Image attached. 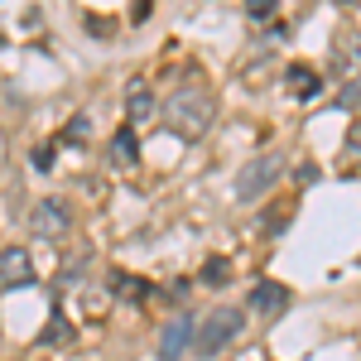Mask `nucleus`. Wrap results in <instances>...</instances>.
I'll use <instances>...</instances> for the list:
<instances>
[{"label": "nucleus", "mask_w": 361, "mask_h": 361, "mask_svg": "<svg viewBox=\"0 0 361 361\" xmlns=\"http://www.w3.org/2000/svg\"><path fill=\"white\" fill-rule=\"evenodd\" d=\"M212 116H217V102H212V92H202V87H178V92L164 102L169 130H173V135H183V140L207 135Z\"/></svg>", "instance_id": "obj_1"}, {"label": "nucleus", "mask_w": 361, "mask_h": 361, "mask_svg": "<svg viewBox=\"0 0 361 361\" xmlns=\"http://www.w3.org/2000/svg\"><path fill=\"white\" fill-rule=\"evenodd\" d=\"M241 323H246V313L241 308H212L202 323H193V342H197V357H217L231 337L241 333Z\"/></svg>", "instance_id": "obj_2"}, {"label": "nucleus", "mask_w": 361, "mask_h": 361, "mask_svg": "<svg viewBox=\"0 0 361 361\" xmlns=\"http://www.w3.org/2000/svg\"><path fill=\"white\" fill-rule=\"evenodd\" d=\"M279 173H284V154H255V159H246L241 173H236V197H241V202L265 197L279 183Z\"/></svg>", "instance_id": "obj_3"}, {"label": "nucleus", "mask_w": 361, "mask_h": 361, "mask_svg": "<svg viewBox=\"0 0 361 361\" xmlns=\"http://www.w3.org/2000/svg\"><path fill=\"white\" fill-rule=\"evenodd\" d=\"M29 231L44 236V241H63L73 231V207L63 197H39L34 212H29Z\"/></svg>", "instance_id": "obj_4"}, {"label": "nucleus", "mask_w": 361, "mask_h": 361, "mask_svg": "<svg viewBox=\"0 0 361 361\" xmlns=\"http://www.w3.org/2000/svg\"><path fill=\"white\" fill-rule=\"evenodd\" d=\"M34 284V260L25 246H5L0 250V289H25Z\"/></svg>", "instance_id": "obj_5"}, {"label": "nucleus", "mask_w": 361, "mask_h": 361, "mask_svg": "<svg viewBox=\"0 0 361 361\" xmlns=\"http://www.w3.org/2000/svg\"><path fill=\"white\" fill-rule=\"evenodd\" d=\"M188 342H193V313H173V323L159 337V361H183Z\"/></svg>", "instance_id": "obj_6"}, {"label": "nucleus", "mask_w": 361, "mask_h": 361, "mask_svg": "<svg viewBox=\"0 0 361 361\" xmlns=\"http://www.w3.org/2000/svg\"><path fill=\"white\" fill-rule=\"evenodd\" d=\"M284 308H289V289H284V284L265 279V284H255V289H250V313L275 318V313H284Z\"/></svg>", "instance_id": "obj_7"}, {"label": "nucleus", "mask_w": 361, "mask_h": 361, "mask_svg": "<svg viewBox=\"0 0 361 361\" xmlns=\"http://www.w3.org/2000/svg\"><path fill=\"white\" fill-rule=\"evenodd\" d=\"M126 106H130V121H149V116L159 111V102L149 97V87H145V82H130V92H126Z\"/></svg>", "instance_id": "obj_8"}, {"label": "nucleus", "mask_w": 361, "mask_h": 361, "mask_svg": "<svg viewBox=\"0 0 361 361\" xmlns=\"http://www.w3.org/2000/svg\"><path fill=\"white\" fill-rule=\"evenodd\" d=\"M318 73H313V68H304V63H294V68H289V92H294V97H304V102H313V97H318Z\"/></svg>", "instance_id": "obj_9"}, {"label": "nucleus", "mask_w": 361, "mask_h": 361, "mask_svg": "<svg viewBox=\"0 0 361 361\" xmlns=\"http://www.w3.org/2000/svg\"><path fill=\"white\" fill-rule=\"evenodd\" d=\"M111 294H116V299L140 304V299L149 294V284H145V279H135V275H126V270H116V275H111Z\"/></svg>", "instance_id": "obj_10"}, {"label": "nucleus", "mask_w": 361, "mask_h": 361, "mask_svg": "<svg viewBox=\"0 0 361 361\" xmlns=\"http://www.w3.org/2000/svg\"><path fill=\"white\" fill-rule=\"evenodd\" d=\"M111 149H116V164H135V159H140L135 130H130V126H121V130L111 135Z\"/></svg>", "instance_id": "obj_11"}, {"label": "nucleus", "mask_w": 361, "mask_h": 361, "mask_svg": "<svg viewBox=\"0 0 361 361\" xmlns=\"http://www.w3.org/2000/svg\"><path fill=\"white\" fill-rule=\"evenodd\" d=\"M226 279H231V265H226L222 255H207V260H202V284L217 289V284H226Z\"/></svg>", "instance_id": "obj_12"}, {"label": "nucleus", "mask_w": 361, "mask_h": 361, "mask_svg": "<svg viewBox=\"0 0 361 361\" xmlns=\"http://www.w3.org/2000/svg\"><path fill=\"white\" fill-rule=\"evenodd\" d=\"M39 342H44V347H54V342H73V323H68V318H54V323L39 333Z\"/></svg>", "instance_id": "obj_13"}, {"label": "nucleus", "mask_w": 361, "mask_h": 361, "mask_svg": "<svg viewBox=\"0 0 361 361\" xmlns=\"http://www.w3.org/2000/svg\"><path fill=\"white\" fill-rule=\"evenodd\" d=\"M87 130H92V126H87V116H73V126L63 130V145H78V140H87Z\"/></svg>", "instance_id": "obj_14"}, {"label": "nucleus", "mask_w": 361, "mask_h": 361, "mask_svg": "<svg viewBox=\"0 0 361 361\" xmlns=\"http://www.w3.org/2000/svg\"><path fill=\"white\" fill-rule=\"evenodd\" d=\"M246 15H250V20H270V15H275V0H250Z\"/></svg>", "instance_id": "obj_15"}, {"label": "nucleus", "mask_w": 361, "mask_h": 361, "mask_svg": "<svg viewBox=\"0 0 361 361\" xmlns=\"http://www.w3.org/2000/svg\"><path fill=\"white\" fill-rule=\"evenodd\" d=\"M87 29H92V34H97V39H106V34H111V20H102V15H87Z\"/></svg>", "instance_id": "obj_16"}, {"label": "nucleus", "mask_w": 361, "mask_h": 361, "mask_svg": "<svg viewBox=\"0 0 361 361\" xmlns=\"http://www.w3.org/2000/svg\"><path fill=\"white\" fill-rule=\"evenodd\" d=\"M34 169H39V173H49V169H54V149H49V145H44V149H34Z\"/></svg>", "instance_id": "obj_17"}, {"label": "nucleus", "mask_w": 361, "mask_h": 361, "mask_svg": "<svg viewBox=\"0 0 361 361\" xmlns=\"http://www.w3.org/2000/svg\"><path fill=\"white\" fill-rule=\"evenodd\" d=\"M294 178L308 188V183H318V169H313V164H299V169H294Z\"/></svg>", "instance_id": "obj_18"}, {"label": "nucleus", "mask_w": 361, "mask_h": 361, "mask_svg": "<svg viewBox=\"0 0 361 361\" xmlns=\"http://www.w3.org/2000/svg\"><path fill=\"white\" fill-rule=\"evenodd\" d=\"M337 106H347V111H357V82H347L342 87V102Z\"/></svg>", "instance_id": "obj_19"}, {"label": "nucleus", "mask_w": 361, "mask_h": 361, "mask_svg": "<svg viewBox=\"0 0 361 361\" xmlns=\"http://www.w3.org/2000/svg\"><path fill=\"white\" fill-rule=\"evenodd\" d=\"M149 10H154L149 0H135V10H130V20H135V25H145V20H149Z\"/></svg>", "instance_id": "obj_20"}]
</instances>
